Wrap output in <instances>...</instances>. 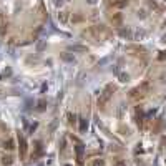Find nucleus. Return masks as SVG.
Returning a JSON list of instances; mask_svg holds the SVG:
<instances>
[{"label":"nucleus","mask_w":166,"mask_h":166,"mask_svg":"<svg viewBox=\"0 0 166 166\" xmlns=\"http://www.w3.org/2000/svg\"><path fill=\"white\" fill-rule=\"evenodd\" d=\"M113 91H115V86H113V85H108V86L100 93V98H98V107L105 108V105H107L108 101H110V98L113 97Z\"/></svg>","instance_id":"obj_1"},{"label":"nucleus","mask_w":166,"mask_h":166,"mask_svg":"<svg viewBox=\"0 0 166 166\" xmlns=\"http://www.w3.org/2000/svg\"><path fill=\"white\" fill-rule=\"evenodd\" d=\"M143 97H144V91L141 90L140 86L138 88H133V90L130 91V98H131V100H141Z\"/></svg>","instance_id":"obj_2"},{"label":"nucleus","mask_w":166,"mask_h":166,"mask_svg":"<svg viewBox=\"0 0 166 166\" xmlns=\"http://www.w3.org/2000/svg\"><path fill=\"white\" fill-rule=\"evenodd\" d=\"M110 22H111L113 27H121V23H123V15H121V13H113L111 19H110Z\"/></svg>","instance_id":"obj_3"},{"label":"nucleus","mask_w":166,"mask_h":166,"mask_svg":"<svg viewBox=\"0 0 166 166\" xmlns=\"http://www.w3.org/2000/svg\"><path fill=\"white\" fill-rule=\"evenodd\" d=\"M19 144H20V156L22 158H27V141L22 135L19 136Z\"/></svg>","instance_id":"obj_4"},{"label":"nucleus","mask_w":166,"mask_h":166,"mask_svg":"<svg viewBox=\"0 0 166 166\" xmlns=\"http://www.w3.org/2000/svg\"><path fill=\"white\" fill-rule=\"evenodd\" d=\"M75 153H76V161H78V164L83 163V144H76L75 146Z\"/></svg>","instance_id":"obj_5"},{"label":"nucleus","mask_w":166,"mask_h":166,"mask_svg":"<svg viewBox=\"0 0 166 166\" xmlns=\"http://www.w3.org/2000/svg\"><path fill=\"white\" fill-rule=\"evenodd\" d=\"M68 19H70V12H66V10H60V13H58L60 23H68Z\"/></svg>","instance_id":"obj_6"},{"label":"nucleus","mask_w":166,"mask_h":166,"mask_svg":"<svg viewBox=\"0 0 166 166\" xmlns=\"http://www.w3.org/2000/svg\"><path fill=\"white\" fill-rule=\"evenodd\" d=\"M120 35H121L123 38L133 40V32H131V28H121V30H120Z\"/></svg>","instance_id":"obj_7"},{"label":"nucleus","mask_w":166,"mask_h":166,"mask_svg":"<svg viewBox=\"0 0 166 166\" xmlns=\"http://www.w3.org/2000/svg\"><path fill=\"white\" fill-rule=\"evenodd\" d=\"M7 33V20L3 17V13H0V35Z\"/></svg>","instance_id":"obj_8"},{"label":"nucleus","mask_w":166,"mask_h":166,"mask_svg":"<svg viewBox=\"0 0 166 166\" xmlns=\"http://www.w3.org/2000/svg\"><path fill=\"white\" fill-rule=\"evenodd\" d=\"M70 52H78V53H85L86 52V47H83V45H72V47H68Z\"/></svg>","instance_id":"obj_9"},{"label":"nucleus","mask_w":166,"mask_h":166,"mask_svg":"<svg viewBox=\"0 0 166 166\" xmlns=\"http://www.w3.org/2000/svg\"><path fill=\"white\" fill-rule=\"evenodd\" d=\"M113 7L115 8H123V7H126L128 5V0H113Z\"/></svg>","instance_id":"obj_10"},{"label":"nucleus","mask_w":166,"mask_h":166,"mask_svg":"<svg viewBox=\"0 0 166 166\" xmlns=\"http://www.w3.org/2000/svg\"><path fill=\"white\" fill-rule=\"evenodd\" d=\"M86 130H88V120L86 118H80V131L86 133Z\"/></svg>","instance_id":"obj_11"},{"label":"nucleus","mask_w":166,"mask_h":166,"mask_svg":"<svg viewBox=\"0 0 166 166\" xmlns=\"http://www.w3.org/2000/svg\"><path fill=\"white\" fill-rule=\"evenodd\" d=\"M146 37V32L144 30H138L136 33H133V40H143Z\"/></svg>","instance_id":"obj_12"},{"label":"nucleus","mask_w":166,"mask_h":166,"mask_svg":"<svg viewBox=\"0 0 166 166\" xmlns=\"http://www.w3.org/2000/svg\"><path fill=\"white\" fill-rule=\"evenodd\" d=\"M148 7H150V8H153V10H163V7H160L156 2H154V0H150V2H148Z\"/></svg>","instance_id":"obj_13"},{"label":"nucleus","mask_w":166,"mask_h":166,"mask_svg":"<svg viewBox=\"0 0 166 166\" xmlns=\"http://www.w3.org/2000/svg\"><path fill=\"white\" fill-rule=\"evenodd\" d=\"M118 80H120V82H123V83H126L130 80L128 73H118Z\"/></svg>","instance_id":"obj_14"},{"label":"nucleus","mask_w":166,"mask_h":166,"mask_svg":"<svg viewBox=\"0 0 166 166\" xmlns=\"http://www.w3.org/2000/svg\"><path fill=\"white\" fill-rule=\"evenodd\" d=\"M90 166H105V161L103 160H95V161H91Z\"/></svg>","instance_id":"obj_15"},{"label":"nucleus","mask_w":166,"mask_h":166,"mask_svg":"<svg viewBox=\"0 0 166 166\" xmlns=\"http://www.w3.org/2000/svg\"><path fill=\"white\" fill-rule=\"evenodd\" d=\"M62 58L65 60V62H73V60H75V58H73V55H68V53H63Z\"/></svg>","instance_id":"obj_16"},{"label":"nucleus","mask_w":166,"mask_h":166,"mask_svg":"<svg viewBox=\"0 0 166 166\" xmlns=\"http://www.w3.org/2000/svg\"><path fill=\"white\" fill-rule=\"evenodd\" d=\"M45 107H47V101H45V100H40V101H38V107H37V108H38L40 111L45 110Z\"/></svg>","instance_id":"obj_17"},{"label":"nucleus","mask_w":166,"mask_h":166,"mask_svg":"<svg viewBox=\"0 0 166 166\" xmlns=\"http://www.w3.org/2000/svg\"><path fill=\"white\" fill-rule=\"evenodd\" d=\"M2 163L3 164H12V156H3L2 158Z\"/></svg>","instance_id":"obj_18"},{"label":"nucleus","mask_w":166,"mask_h":166,"mask_svg":"<svg viewBox=\"0 0 166 166\" xmlns=\"http://www.w3.org/2000/svg\"><path fill=\"white\" fill-rule=\"evenodd\" d=\"M5 148H7V150H13V148H15V146H13V140L5 141Z\"/></svg>","instance_id":"obj_19"},{"label":"nucleus","mask_w":166,"mask_h":166,"mask_svg":"<svg viewBox=\"0 0 166 166\" xmlns=\"http://www.w3.org/2000/svg\"><path fill=\"white\" fill-rule=\"evenodd\" d=\"M115 166H126V161L125 160H116L115 161Z\"/></svg>","instance_id":"obj_20"},{"label":"nucleus","mask_w":166,"mask_h":166,"mask_svg":"<svg viewBox=\"0 0 166 166\" xmlns=\"http://www.w3.org/2000/svg\"><path fill=\"white\" fill-rule=\"evenodd\" d=\"M63 2H65V0H53V5H55V7H62Z\"/></svg>","instance_id":"obj_21"},{"label":"nucleus","mask_w":166,"mask_h":166,"mask_svg":"<svg viewBox=\"0 0 166 166\" xmlns=\"http://www.w3.org/2000/svg\"><path fill=\"white\" fill-rule=\"evenodd\" d=\"M138 17L140 19H144V17H146V12H144V10H138Z\"/></svg>","instance_id":"obj_22"},{"label":"nucleus","mask_w":166,"mask_h":166,"mask_svg":"<svg viewBox=\"0 0 166 166\" xmlns=\"http://www.w3.org/2000/svg\"><path fill=\"white\" fill-rule=\"evenodd\" d=\"M158 60H160V62H163V60H166V55H164V52H161V53H160V56H158Z\"/></svg>","instance_id":"obj_23"},{"label":"nucleus","mask_w":166,"mask_h":166,"mask_svg":"<svg viewBox=\"0 0 166 166\" xmlns=\"http://www.w3.org/2000/svg\"><path fill=\"white\" fill-rule=\"evenodd\" d=\"M37 126H38V123H33V125L30 126V133H33L35 130H37Z\"/></svg>","instance_id":"obj_24"},{"label":"nucleus","mask_w":166,"mask_h":166,"mask_svg":"<svg viewBox=\"0 0 166 166\" xmlns=\"http://www.w3.org/2000/svg\"><path fill=\"white\" fill-rule=\"evenodd\" d=\"M40 91H42V93H45V91H47V85H42V88H40Z\"/></svg>","instance_id":"obj_25"},{"label":"nucleus","mask_w":166,"mask_h":166,"mask_svg":"<svg viewBox=\"0 0 166 166\" xmlns=\"http://www.w3.org/2000/svg\"><path fill=\"white\" fill-rule=\"evenodd\" d=\"M86 2H88V3H90V5H95V3H97V2H98V0H86Z\"/></svg>","instance_id":"obj_26"},{"label":"nucleus","mask_w":166,"mask_h":166,"mask_svg":"<svg viewBox=\"0 0 166 166\" xmlns=\"http://www.w3.org/2000/svg\"><path fill=\"white\" fill-rule=\"evenodd\" d=\"M163 25H164V27H166V20H164V23H163Z\"/></svg>","instance_id":"obj_27"},{"label":"nucleus","mask_w":166,"mask_h":166,"mask_svg":"<svg viewBox=\"0 0 166 166\" xmlns=\"http://www.w3.org/2000/svg\"><path fill=\"white\" fill-rule=\"evenodd\" d=\"M65 2H68V0H65Z\"/></svg>","instance_id":"obj_28"}]
</instances>
